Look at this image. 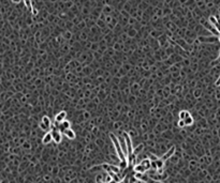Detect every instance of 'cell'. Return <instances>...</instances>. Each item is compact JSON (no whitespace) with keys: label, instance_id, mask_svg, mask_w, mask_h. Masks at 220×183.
Returning <instances> with one entry per match:
<instances>
[{"label":"cell","instance_id":"7","mask_svg":"<svg viewBox=\"0 0 220 183\" xmlns=\"http://www.w3.org/2000/svg\"><path fill=\"white\" fill-rule=\"evenodd\" d=\"M118 140H119V144H120V146H122V151H124L125 155L128 156V148H127V144H126L125 138H120L119 137Z\"/></svg>","mask_w":220,"mask_h":183},{"label":"cell","instance_id":"14","mask_svg":"<svg viewBox=\"0 0 220 183\" xmlns=\"http://www.w3.org/2000/svg\"><path fill=\"white\" fill-rule=\"evenodd\" d=\"M142 165L144 166L145 168H146L147 170L149 169V168L151 167V160H148V158H146V160H144V161H142Z\"/></svg>","mask_w":220,"mask_h":183},{"label":"cell","instance_id":"24","mask_svg":"<svg viewBox=\"0 0 220 183\" xmlns=\"http://www.w3.org/2000/svg\"><path fill=\"white\" fill-rule=\"evenodd\" d=\"M12 1H13L14 3H18V2L21 1V0H12Z\"/></svg>","mask_w":220,"mask_h":183},{"label":"cell","instance_id":"11","mask_svg":"<svg viewBox=\"0 0 220 183\" xmlns=\"http://www.w3.org/2000/svg\"><path fill=\"white\" fill-rule=\"evenodd\" d=\"M146 168L144 167L142 164H137V165H135L134 166V172H139V173H144L145 172H146Z\"/></svg>","mask_w":220,"mask_h":183},{"label":"cell","instance_id":"23","mask_svg":"<svg viewBox=\"0 0 220 183\" xmlns=\"http://www.w3.org/2000/svg\"><path fill=\"white\" fill-rule=\"evenodd\" d=\"M216 85H217V86H219V85H220V76H219L218 80H217V81H216Z\"/></svg>","mask_w":220,"mask_h":183},{"label":"cell","instance_id":"5","mask_svg":"<svg viewBox=\"0 0 220 183\" xmlns=\"http://www.w3.org/2000/svg\"><path fill=\"white\" fill-rule=\"evenodd\" d=\"M66 117H67V112H60L56 117H55V121L60 123V122L65 121L66 120Z\"/></svg>","mask_w":220,"mask_h":183},{"label":"cell","instance_id":"12","mask_svg":"<svg viewBox=\"0 0 220 183\" xmlns=\"http://www.w3.org/2000/svg\"><path fill=\"white\" fill-rule=\"evenodd\" d=\"M64 134L66 135V136H67L69 139H74V138H75V133H74V132L72 131L71 129L66 130V131L64 132Z\"/></svg>","mask_w":220,"mask_h":183},{"label":"cell","instance_id":"9","mask_svg":"<svg viewBox=\"0 0 220 183\" xmlns=\"http://www.w3.org/2000/svg\"><path fill=\"white\" fill-rule=\"evenodd\" d=\"M174 152H175V147H172V148H171L170 150H169L168 152H166V153L164 154V155L162 156V158H161V160H163V161H166V160H168V158H170L171 156L173 155V154H174Z\"/></svg>","mask_w":220,"mask_h":183},{"label":"cell","instance_id":"17","mask_svg":"<svg viewBox=\"0 0 220 183\" xmlns=\"http://www.w3.org/2000/svg\"><path fill=\"white\" fill-rule=\"evenodd\" d=\"M184 121H185V124L186 125H191L193 123V119H192L191 116H190V117H188V118H186Z\"/></svg>","mask_w":220,"mask_h":183},{"label":"cell","instance_id":"8","mask_svg":"<svg viewBox=\"0 0 220 183\" xmlns=\"http://www.w3.org/2000/svg\"><path fill=\"white\" fill-rule=\"evenodd\" d=\"M52 140H53L52 133H50V132H48V133H46V134L44 135V137H43V139H42V143L44 144H48Z\"/></svg>","mask_w":220,"mask_h":183},{"label":"cell","instance_id":"13","mask_svg":"<svg viewBox=\"0 0 220 183\" xmlns=\"http://www.w3.org/2000/svg\"><path fill=\"white\" fill-rule=\"evenodd\" d=\"M155 163H156L157 170H161L163 168V166H164V161L163 160H161V158H158L157 161H155Z\"/></svg>","mask_w":220,"mask_h":183},{"label":"cell","instance_id":"15","mask_svg":"<svg viewBox=\"0 0 220 183\" xmlns=\"http://www.w3.org/2000/svg\"><path fill=\"white\" fill-rule=\"evenodd\" d=\"M188 117H190V114H189L188 112H185V110H183V112H179V118H180V120H185L186 118H188Z\"/></svg>","mask_w":220,"mask_h":183},{"label":"cell","instance_id":"21","mask_svg":"<svg viewBox=\"0 0 220 183\" xmlns=\"http://www.w3.org/2000/svg\"><path fill=\"white\" fill-rule=\"evenodd\" d=\"M24 1H25L26 7H27L29 10H31V1H30V0H24Z\"/></svg>","mask_w":220,"mask_h":183},{"label":"cell","instance_id":"20","mask_svg":"<svg viewBox=\"0 0 220 183\" xmlns=\"http://www.w3.org/2000/svg\"><path fill=\"white\" fill-rule=\"evenodd\" d=\"M40 127H41V129H42V130H44V131H47V130H48V127L46 126V125H45V123H44V122H40Z\"/></svg>","mask_w":220,"mask_h":183},{"label":"cell","instance_id":"6","mask_svg":"<svg viewBox=\"0 0 220 183\" xmlns=\"http://www.w3.org/2000/svg\"><path fill=\"white\" fill-rule=\"evenodd\" d=\"M58 129L60 130V132H65L66 130L70 129V122L69 121H66V120H65V121H62V122H60V123H59V127H58Z\"/></svg>","mask_w":220,"mask_h":183},{"label":"cell","instance_id":"16","mask_svg":"<svg viewBox=\"0 0 220 183\" xmlns=\"http://www.w3.org/2000/svg\"><path fill=\"white\" fill-rule=\"evenodd\" d=\"M42 121L44 122L45 125H46V126L48 127V129H50V127L52 126V123H50V118H48L47 116H44V117H43Z\"/></svg>","mask_w":220,"mask_h":183},{"label":"cell","instance_id":"26","mask_svg":"<svg viewBox=\"0 0 220 183\" xmlns=\"http://www.w3.org/2000/svg\"><path fill=\"white\" fill-rule=\"evenodd\" d=\"M133 180H134V179H132V181H131V182H130V183H134V181H133Z\"/></svg>","mask_w":220,"mask_h":183},{"label":"cell","instance_id":"18","mask_svg":"<svg viewBox=\"0 0 220 183\" xmlns=\"http://www.w3.org/2000/svg\"><path fill=\"white\" fill-rule=\"evenodd\" d=\"M142 150H143V144H140V146L137 147L136 149H134V150H133V153H134V154H137V153L141 152Z\"/></svg>","mask_w":220,"mask_h":183},{"label":"cell","instance_id":"10","mask_svg":"<svg viewBox=\"0 0 220 183\" xmlns=\"http://www.w3.org/2000/svg\"><path fill=\"white\" fill-rule=\"evenodd\" d=\"M200 41L201 42H217V41H219V38L218 37H212V38H204V37H201L200 38Z\"/></svg>","mask_w":220,"mask_h":183},{"label":"cell","instance_id":"4","mask_svg":"<svg viewBox=\"0 0 220 183\" xmlns=\"http://www.w3.org/2000/svg\"><path fill=\"white\" fill-rule=\"evenodd\" d=\"M209 23L220 32V21H218V19L215 17V16H211V17H209Z\"/></svg>","mask_w":220,"mask_h":183},{"label":"cell","instance_id":"25","mask_svg":"<svg viewBox=\"0 0 220 183\" xmlns=\"http://www.w3.org/2000/svg\"><path fill=\"white\" fill-rule=\"evenodd\" d=\"M151 183H162V182H158V181H154V182H151Z\"/></svg>","mask_w":220,"mask_h":183},{"label":"cell","instance_id":"19","mask_svg":"<svg viewBox=\"0 0 220 183\" xmlns=\"http://www.w3.org/2000/svg\"><path fill=\"white\" fill-rule=\"evenodd\" d=\"M96 183H105V181H103L102 179V176L101 175H98L96 178Z\"/></svg>","mask_w":220,"mask_h":183},{"label":"cell","instance_id":"1","mask_svg":"<svg viewBox=\"0 0 220 183\" xmlns=\"http://www.w3.org/2000/svg\"><path fill=\"white\" fill-rule=\"evenodd\" d=\"M111 139H112L113 144H114V147H115V150L118 154V158H119L122 161H127V156L125 155V153H124V151H122V146H120L119 140H118L117 137H116L114 134H111Z\"/></svg>","mask_w":220,"mask_h":183},{"label":"cell","instance_id":"22","mask_svg":"<svg viewBox=\"0 0 220 183\" xmlns=\"http://www.w3.org/2000/svg\"><path fill=\"white\" fill-rule=\"evenodd\" d=\"M178 125H179L180 127H183V126H185V121H184V120H180L179 122H178Z\"/></svg>","mask_w":220,"mask_h":183},{"label":"cell","instance_id":"3","mask_svg":"<svg viewBox=\"0 0 220 183\" xmlns=\"http://www.w3.org/2000/svg\"><path fill=\"white\" fill-rule=\"evenodd\" d=\"M204 25H205V26H206V28H207V29H208V30H209V31H211V32L213 33V34H214V35H215V37H220V32H219V31H218V30H217V29H216V28H215V27H214V26H213V25H212V24H211V23H209V25H208V24H204Z\"/></svg>","mask_w":220,"mask_h":183},{"label":"cell","instance_id":"2","mask_svg":"<svg viewBox=\"0 0 220 183\" xmlns=\"http://www.w3.org/2000/svg\"><path fill=\"white\" fill-rule=\"evenodd\" d=\"M124 138L126 140V144H127V148H128V156L133 154V148H132V143H131V138L127 133H124Z\"/></svg>","mask_w":220,"mask_h":183}]
</instances>
